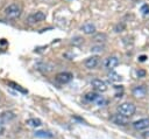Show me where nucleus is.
<instances>
[{"label": "nucleus", "instance_id": "1", "mask_svg": "<svg viewBox=\"0 0 149 139\" xmlns=\"http://www.w3.org/2000/svg\"><path fill=\"white\" fill-rule=\"evenodd\" d=\"M118 111H119L120 114H122V116L128 118V117H130V116H133L135 113L136 107L132 103H122V104H120L118 106Z\"/></svg>", "mask_w": 149, "mask_h": 139}, {"label": "nucleus", "instance_id": "2", "mask_svg": "<svg viewBox=\"0 0 149 139\" xmlns=\"http://www.w3.org/2000/svg\"><path fill=\"white\" fill-rule=\"evenodd\" d=\"M5 14H6V16H7L8 19L15 20V19L20 18V15H21V8H20L16 4H12V5H9V6L5 9Z\"/></svg>", "mask_w": 149, "mask_h": 139}, {"label": "nucleus", "instance_id": "3", "mask_svg": "<svg viewBox=\"0 0 149 139\" xmlns=\"http://www.w3.org/2000/svg\"><path fill=\"white\" fill-rule=\"evenodd\" d=\"M45 19V14L43 12H36V13H33L28 16L27 21L28 23H37V22H41Z\"/></svg>", "mask_w": 149, "mask_h": 139}, {"label": "nucleus", "instance_id": "4", "mask_svg": "<svg viewBox=\"0 0 149 139\" xmlns=\"http://www.w3.org/2000/svg\"><path fill=\"white\" fill-rule=\"evenodd\" d=\"M91 85L93 86L94 90H97V91H99V92H105V91L107 90V85H106V83H105L104 81H101V79H98V78L92 79Z\"/></svg>", "mask_w": 149, "mask_h": 139}, {"label": "nucleus", "instance_id": "5", "mask_svg": "<svg viewBox=\"0 0 149 139\" xmlns=\"http://www.w3.org/2000/svg\"><path fill=\"white\" fill-rule=\"evenodd\" d=\"M71 79H72V74H70V72H59L56 75V81L61 84L69 83Z\"/></svg>", "mask_w": 149, "mask_h": 139}, {"label": "nucleus", "instance_id": "6", "mask_svg": "<svg viewBox=\"0 0 149 139\" xmlns=\"http://www.w3.org/2000/svg\"><path fill=\"white\" fill-rule=\"evenodd\" d=\"M118 64H119V58H118L116 56H109V57H107V58L105 60V62H104L105 68L111 69V70L114 69Z\"/></svg>", "mask_w": 149, "mask_h": 139}, {"label": "nucleus", "instance_id": "7", "mask_svg": "<svg viewBox=\"0 0 149 139\" xmlns=\"http://www.w3.org/2000/svg\"><path fill=\"white\" fill-rule=\"evenodd\" d=\"M133 126L135 130L140 131V130H144L147 127H149V119L148 118H143V119H140V120H136L133 123Z\"/></svg>", "mask_w": 149, "mask_h": 139}, {"label": "nucleus", "instance_id": "8", "mask_svg": "<svg viewBox=\"0 0 149 139\" xmlns=\"http://www.w3.org/2000/svg\"><path fill=\"white\" fill-rule=\"evenodd\" d=\"M112 120H113L115 124H118V125H122V126L128 124V118L125 117V116H122V114H120V113L113 116V117H112Z\"/></svg>", "mask_w": 149, "mask_h": 139}, {"label": "nucleus", "instance_id": "9", "mask_svg": "<svg viewBox=\"0 0 149 139\" xmlns=\"http://www.w3.org/2000/svg\"><path fill=\"white\" fill-rule=\"evenodd\" d=\"M147 93V89L143 86V85H140V86H135L133 89V95L137 98H143Z\"/></svg>", "mask_w": 149, "mask_h": 139}, {"label": "nucleus", "instance_id": "10", "mask_svg": "<svg viewBox=\"0 0 149 139\" xmlns=\"http://www.w3.org/2000/svg\"><path fill=\"white\" fill-rule=\"evenodd\" d=\"M99 63V58L98 56H92V57H88L86 61H85V67L88 68V69H93L98 65Z\"/></svg>", "mask_w": 149, "mask_h": 139}, {"label": "nucleus", "instance_id": "11", "mask_svg": "<svg viewBox=\"0 0 149 139\" xmlns=\"http://www.w3.org/2000/svg\"><path fill=\"white\" fill-rule=\"evenodd\" d=\"M81 30L85 33V34H93L95 32V26L92 23V22H85L83 26H81Z\"/></svg>", "mask_w": 149, "mask_h": 139}, {"label": "nucleus", "instance_id": "12", "mask_svg": "<svg viewBox=\"0 0 149 139\" xmlns=\"http://www.w3.org/2000/svg\"><path fill=\"white\" fill-rule=\"evenodd\" d=\"M35 137H38V138H52L54 137V133H51L50 131H36L35 132Z\"/></svg>", "mask_w": 149, "mask_h": 139}, {"label": "nucleus", "instance_id": "13", "mask_svg": "<svg viewBox=\"0 0 149 139\" xmlns=\"http://www.w3.org/2000/svg\"><path fill=\"white\" fill-rule=\"evenodd\" d=\"M26 124L29 125V126H31V127H38V126L42 125V121L38 118H30V119H28L26 121Z\"/></svg>", "mask_w": 149, "mask_h": 139}, {"label": "nucleus", "instance_id": "14", "mask_svg": "<svg viewBox=\"0 0 149 139\" xmlns=\"http://www.w3.org/2000/svg\"><path fill=\"white\" fill-rule=\"evenodd\" d=\"M108 79H109L111 82H121V81H122V77H121L119 74H116V72H114V71H111V72L108 74Z\"/></svg>", "mask_w": 149, "mask_h": 139}, {"label": "nucleus", "instance_id": "15", "mask_svg": "<svg viewBox=\"0 0 149 139\" xmlns=\"http://www.w3.org/2000/svg\"><path fill=\"white\" fill-rule=\"evenodd\" d=\"M99 96L100 95H98L97 92H87L85 95V100H87V102H95Z\"/></svg>", "mask_w": 149, "mask_h": 139}, {"label": "nucleus", "instance_id": "16", "mask_svg": "<svg viewBox=\"0 0 149 139\" xmlns=\"http://www.w3.org/2000/svg\"><path fill=\"white\" fill-rule=\"evenodd\" d=\"M14 117H15V116H14V113H12V112H3V113H1V114H0V118H1L5 123H6V121L12 120Z\"/></svg>", "mask_w": 149, "mask_h": 139}, {"label": "nucleus", "instance_id": "17", "mask_svg": "<svg viewBox=\"0 0 149 139\" xmlns=\"http://www.w3.org/2000/svg\"><path fill=\"white\" fill-rule=\"evenodd\" d=\"M8 85H10L13 89H15V90H17V91H20L21 93H27L28 91L26 90V89H23V88H21L19 84H16V83H13V82H9L8 83Z\"/></svg>", "mask_w": 149, "mask_h": 139}, {"label": "nucleus", "instance_id": "18", "mask_svg": "<svg viewBox=\"0 0 149 139\" xmlns=\"http://www.w3.org/2000/svg\"><path fill=\"white\" fill-rule=\"evenodd\" d=\"M94 103H95V104H97L98 106H105V105L107 104V100H106V99H105V98H104L102 96H99V97L97 98V100H95Z\"/></svg>", "mask_w": 149, "mask_h": 139}, {"label": "nucleus", "instance_id": "19", "mask_svg": "<svg viewBox=\"0 0 149 139\" xmlns=\"http://www.w3.org/2000/svg\"><path fill=\"white\" fill-rule=\"evenodd\" d=\"M141 12H142L143 15H148V14H149V6H148L147 4L142 5V6H141Z\"/></svg>", "mask_w": 149, "mask_h": 139}, {"label": "nucleus", "instance_id": "20", "mask_svg": "<svg viewBox=\"0 0 149 139\" xmlns=\"http://www.w3.org/2000/svg\"><path fill=\"white\" fill-rule=\"evenodd\" d=\"M106 37H107V36H106L105 34H97V35L94 36V41H102V42H104V41L106 40Z\"/></svg>", "mask_w": 149, "mask_h": 139}, {"label": "nucleus", "instance_id": "21", "mask_svg": "<svg viewBox=\"0 0 149 139\" xmlns=\"http://www.w3.org/2000/svg\"><path fill=\"white\" fill-rule=\"evenodd\" d=\"M5 131V121L0 118V134H2Z\"/></svg>", "mask_w": 149, "mask_h": 139}, {"label": "nucleus", "instance_id": "22", "mask_svg": "<svg viewBox=\"0 0 149 139\" xmlns=\"http://www.w3.org/2000/svg\"><path fill=\"white\" fill-rule=\"evenodd\" d=\"M91 50L92 51H101L102 50V46H100V44L99 46H94V47L91 48Z\"/></svg>", "mask_w": 149, "mask_h": 139}, {"label": "nucleus", "instance_id": "23", "mask_svg": "<svg viewBox=\"0 0 149 139\" xmlns=\"http://www.w3.org/2000/svg\"><path fill=\"white\" fill-rule=\"evenodd\" d=\"M81 42H83L81 37H76V39H72V43H73V44H79V43H81Z\"/></svg>", "mask_w": 149, "mask_h": 139}, {"label": "nucleus", "instance_id": "24", "mask_svg": "<svg viewBox=\"0 0 149 139\" xmlns=\"http://www.w3.org/2000/svg\"><path fill=\"white\" fill-rule=\"evenodd\" d=\"M136 75H137V77H140V78H141V77H144V76H146V71H144V70H137V71H136Z\"/></svg>", "mask_w": 149, "mask_h": 139}, {"label": "nucleus", "instance_id": "25", "mask_svg": "<svg viewBox=\"0 0 149 139\" xmlns=\"http://www.w3.org/2000/svg\"><path fill=\"white\" fill-rule=\"evenodd\" d=\"M122 28H123V26H122V25H121V26H120V25H118V26L115 27V32H118V33H119V32H120V29H122Z\"/></svg>", "mask_w": 149, "mask_h": 139}, {"label": "nucleus", "instance_id": "26", "mask_svg": "<svg viewBox=\"0 0 149 139\" xmlns=\"http://www.w3.org/2000/svg\"><path fill=\"white\" fill-rule=\"evenodd\" d=\"M146 58H147V57H146L144 55H142V56H140V61H141V62H143V61H146Z\"/></svg>", "mask_w": 149, "mask_h": 139}, {"label": "nucleus", "instance_id": "27", "mask_svg": "<svg viewBox=\"0 0 149 139\" xmlns=\"http://www.w3.org/2000/svg\"><path fill=\"white\" fill-rule=\"evenodd\" d=\"M143 137H144V138H149V131L144 132V133H143Z\"/></svg>", "mask_w": 149, "mask_h": 139}]
</instances>
